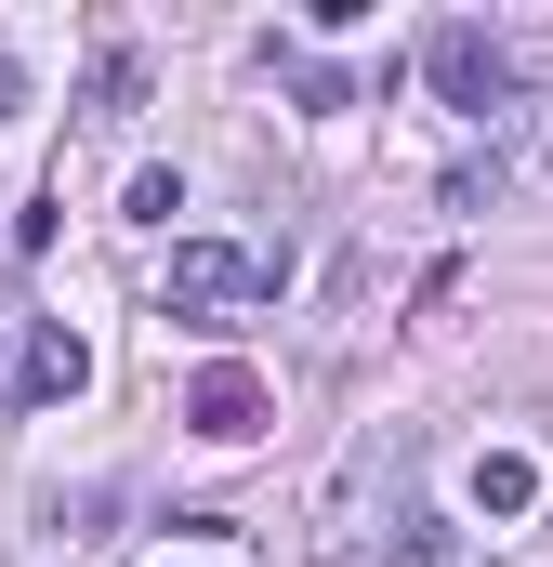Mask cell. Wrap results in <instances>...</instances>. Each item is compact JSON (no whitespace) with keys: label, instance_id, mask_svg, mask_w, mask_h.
<instances>
[{"label":"cell","instance_id":"obj_1","mask_svg":"<svg viewBox=\"0 0 553 567\" xmlns=\"http://www.w3.org/2000/svg\"><path fill=\"white\" fill-rule=\"evenodd\" d=\"M421 66H435V93H448L461 120H514V53H501L488 27H435Z\"/></svg>","mask_w":553,"mask_h":567},{"label":"cell","instance_id":"obj_2","mask_svg":"<svg viewBox=\"0 0 553 567\" xmlns=\"http://www.w3.org/2000/svg\"><path fill=\"white\" fill-rule=\"evenodd\" d=\"M251 290H276L264 251H225V238H185L171 251V303H251Z\"/></svg>","mask_w":553,"mask_h":567},{"label":"cell","instance_id":"obj_3","mask_svg":"<svg viewBox=\"0 0 553 567\" xmlns=\"http://www.w3.org/2000/svg\"><path fill=\"white\" fill-rule=\"evenodd\" d=\"M185 423L211 435V449H238V435H264V383H251L238 357H211V370H198V396H185Z\"/></svg>","mask_w":553,"mask_h":567},{"label":"cell","instance_id":"obj_4","mask_svg":"<svg viewBox=\"0 0 553 567\" xmlns=\"http://www.w3.org/2000/svg\"><path fill=\"white\" fill-rule=\"evenodd\" d=\"M80 383H93V343H80V330H66V317H53V330H40V343H27V410H66V396H80Z\"/></svg>","mask_w":553,"mask_h":567},{"label":"cell","instance_id":"obj_5","mask_svg":"<svg viewBox=\"0 0 553 567\" xmlns=\"http://www.w3.org/2000/svg\"><path fill=\"white\" fill-rule=\"evenodd\" d=\"M383 555H396V567H488V542H474V528H448V515H396V528H383Z\"/></svg>","mask_w":553,"mask_h":567},{"label":"cell","instance_id":"obj_6","mask_svg":"<svg viewBox=\"0 0 553 567\" xmlns=\"http://www.w3.org/2000/svg\"><path fill=\"white\" fill-rule=\"evenodd\" d=\"M528 502H541V462L528 449H488L474 462V515H528Z\"/></svg>","mask_w":553,"mask_h":567},{"label":"cell","instance_id":"obj_7","mask_svg":"<svg viewBox=\"0 0 553 567\" xmlns=\"http://www.w3.org/2000/svg\"><path fill=\"white\" fill-rule=\"evenodd\" d=\"M145 106V53H106V66H93V120H133Z\"/></svg>","mask_w":553,"mask_h":567},{"label":"cell","instance_id":"obj_8","mask_svg":"<svg viewBox=\"0 0 553 567\" xmlns=\"http://www.w3.org/2000/svg\"><path fill=\"white\" fill-rule=\"evenodd\" d=\"M185 212V172H133V225H171Z\"/></svg>","mask_w":553,"mask_h":567},{"label":"cell","instance_id":"obj_9","mask_svg":"<svg viewBox=\"0 0 553 567\" xmlns=\"http://www.w3.org/2000/svg\"><path fill=\"white\" fill-rule=\"evenodd\" d=\"M13 106H27V66H13V53H0V120H13Z\"/></svg>","mask_w":553,"mask_h":567}]
</instances>
